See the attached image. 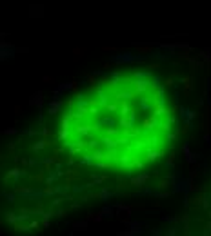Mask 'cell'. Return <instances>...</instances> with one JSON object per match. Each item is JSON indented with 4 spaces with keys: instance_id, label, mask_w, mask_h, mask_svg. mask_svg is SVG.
<instances>
[{
    "instance_id": "6da1fadb",
    "label": "cell",
    "mask_w": 211,
    "mask_h": 236,
    "mask_svg": "<svg viewBox=\"0 0 211 236\" xmlns=\"http://www.w3.org/2000/svg\"><path fill=\"white\" fill-rule=\"evenodd\" d=\"M177 138V115L160 78L126 69L78 89L62 107L56 140L77 164L117 175L162 162Z\"/></svg>"
}]
</instances>
